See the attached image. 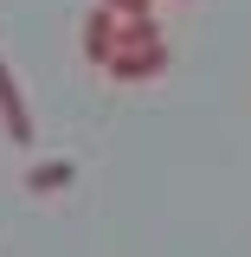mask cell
I'll return each instance as SVG.
<instances>
[{"label": "cell", "mask_w": 251, "mask_h": 257, "mask_svg": "<svg viewBox=\"0 0 251 257\" xmlns=\"http://www.w3.org/2000/svg\"><path fill=\"white\" fill-rule=\"evenodd\" d=\"M71 180H77V161H58V155L26 167V193H39V199H45V193H64Z\"/></svg>", "instance_id": "cell-4"}, {"label": "cell", "mask_w": 251, "mask_h": 257, "mask_svg": "<svg viewBox=\"0 0 251 257\" xmlns=\"http://www.w3.org/2000/svg\"><path fill=\"white\" fill-rule=\"evenodd\" d=\"M116 32H123V20L103 13V7H91V13H84V32H77L84 58H91V64H110V58H116Z\"/></svg>", "instance_id": "cell-3"}, {"label": "cell", "mask_w": 251, "mask_h": 257, "mask_svg": "<svg viewBox=\"0 0 251 257\" xmlns=\"http://www.w3.org/2000/svg\"><path fill=\"white\" fill-rule=\"evenodd\" d=\"M0 128H7L13 148H32V109H26V90H20L7 58H0Z\"/></svg>", "instance_id": "cell-1"}, {"label": "cell", "mask_w": 251, "mask_h": 257, "mask_svg": "<svg viewBox=\"0 0 251 257\" xmlns=\"http://www.w3.org/2000/svg\"><path fill=\"white\" fill-rule=\"evenodd\" d=\"M103 71H110V77H116V84H142V77H161V71H168V45H129V52H116V58L103 64Z\"/></svg>", "instance_id": "cell-2"}, {"label": "cell", "mask_w": 251, "mask_h": 257, "mask_svg": "<svg viewBox=\"0 0 251 257\" xmlns=\"http://www.w3.org/2000/svg\"><path fill=\"white\" fill-rule=\"evenodd\" d=\"M97 7L116 20H155V0H97Z\"/></svg>", "instance_id": "cell-5"}]
</instances>
